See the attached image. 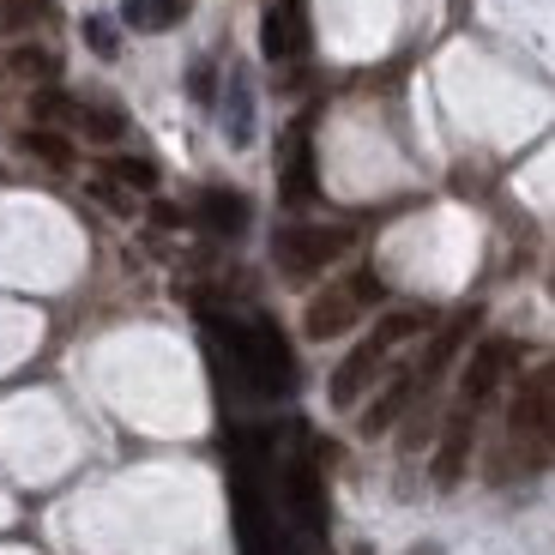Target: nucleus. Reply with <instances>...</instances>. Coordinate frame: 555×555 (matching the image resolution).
Masks as SVG:
<instances>
[{"instance_id":"f257e3e1","label":"nucleus","mask_w":555,"mask_h":555,"mask_svg":"<svg viewBox=\"0 0 555 555\" xmlns=\"http://www.w3.org/2000/svg\"><path fill=\"white\" fill-rule=\"evenodd\" d=\"M369 302H380V278L375 272H357V278H345V284H333V291H320L314 302H308L302 333L314 338V345H326V338L350 333V326H357V314Z\"/></svg>"},{"instance_id":"f03ea898","label":"nucleus","mask_w":555,"mask_h":555,"mask_svg":"<svg viewBox=\"0 0 555 555\" xmlns=\"http://www.w3.org/2000/svg\"><path fill=\"white\" fill-rule=\"evenodd\" d=\"M345 248H350V230H333V223H284L272 242V260L284 278H314L320 266H333Z\"/></svg>"},{"instance_id":"7ed1b4c3","label":"nucleus","mask_w":555,"mask_h":555,"mask_svg":"<svg viewBox=\"0 0 555 555\" xmlns=\"http://www.w3.org/2000/svg\"><path fill=\"white\" fill-rule=\"evenodd\" d=\"M514 441L555 459V380H526V392L514 399Z\"/></svg>"},{"instance_id":"20e7f679","label":"nucleus","mask_w":555,"mask_h":555,"mask_svg":"<svg viewBox=\"0 0 555 555\" xmlns=\"http://www.w3.org/2000/svg\"><path fill=\"white\" fill-rule=\"evenodd\" d=\"M507 369H514V345H507V338L477 345V357L465 362V375H459V411H477V404L501 387V375H507Z\"/></svg>"},{"instance_id":"39448f33","label":"nucleus","mask_w":555,"mask_h":555,"mask_svg":"<svg viewBox=\"0 0 555 555\" xmlns=\"http://www.w3.org/2000/svg\"><path fill=\"white\" fill-rule=\"evenodd\" d=\"M380 357H387V345H380V338L369 333V338H362V345L350 350L345 362H338V375H333V404H338V411H350V404H357L362 392H369V380H375Z\"/></svg>"},{"instance_id":"423d86ee","label":"nucleus","mask_w":555,"mask_h":555,"mask_svg":"<svg viewBox=\"0 0 555 555\" xmlns=\"http://www.w3.org/2000/svg\"><path fill=\"white\" fill-rule=\"evenodd\" d=\"M278 188H284V206H308V199H314V145H308V127H291V133H284Z\"/></svg>"},{"instance_id":"0eeeda50","label":"nucleus","mask_w":555,"mask_h":555,"mask_svg":"<svg viewBox=\"0 0 555 555\" xmlns=\"http://www.w3.org/2000/svg\"><path fill=\"white\" fill-rule=\"evenodd\" d=\"M472 416L477 411H453V423H447L441 447H435V483H459V472H465V453H472Z\"/></svg>"},{"instance_id":"6e6552de","label":"nucleus","mask_w":555,"mask_h":555,"mask_svg":"<svg viewBox=\"0 0 555 555\" xmlns=\"http://www.w3.org/2000/svg\"><path fill=\"white\" fill-rule=\"evenodd\" d=\"M199 223L218 230V236H242V230H248V199L230 194V188H206V194H199Z\"/></svg>"},{"instance_id":"1a4fd4ad","label":"nucleus","mask_w":555,"mask_h":555,"mask_svg":"<svg viewBox=\"0 0 555 555\" xmlns=\"http://www.w3.org/2000/svg\"><path fill=\"white\" fill-rule=\"evenodd\" d=\"M411 392H416V375H399V380H392V387L380 392L375 404H369V411H362V423H357V429L369 435V441H375V435H387L392 423L404 416V404H411Z\"/></svg>"},{"instance_id":"9d476101","label":"nucleus","mask_w":555,"mask_h":555,"mask_svg":"<svg viewBox=\"0 0 555 555\" xmlns=\"http://www.w3.org/2000/svg\"><path fill=\"white\" fill-rule=\"evenodd\" d=\"M188 13H194V0H127L121 7V18L133 30H169V25H181Z\"/></svg>"},{"instance_id":"9b49d317","label":"nucleus","mask_w":555,"mask_h":555,"mask_svg":"<svg viewBox=\"0 0 555 555\" xmlns=\"http://www.w3.org/2000/svg\"><path fill=\"white\" fill-rule=\"evenodd\" d=\"M284 483H291V507H296V519H302V526H326V507H320V477L308 472V465H291V477H284Z\"/></svg>"},{"instance_id":"f8f14e48","label":"nucleus","mask_w":555,"mask_h":555,"mask_svg":"<svg viewBox=\"0 0 555 555\" xmlns=\"http://www.w3.org/2000/svg\"><path fill=\"white\" fill-rule=\"evenodd\" d=\"M223 133H230V145H248V139H254V98H248V73H236V79H230V109H223Z\"/></svg>"},{"instance_id":"ddd939ff","label":"nucleus","mask_w":555,"mask_h":555,"mask_svg":"<svg viewBox=\"0 0 555 555\" xmlns=\"http://www.w3.org/2000/svg\"><path fill=\"white\" fill-rule=\"evenodd\" d=\"M18 145H25L30 157H42L49 169H73V145H67V133H55V127H30Z\"/></svg>"},{"instance_id":"4468645a","label":"nucleus","mask_w":555,"mask_h":555,"mask_svg":"<svg viewBox=\"0 0 555 555\" xmlns=\"http://www.w3.org/2000/svg\"><path fill=\"white\" fill-rule=\"evenodd\" d=\"M7 67L25 73V79H55V73H61V55H55V49H42V42H18Z\"/></svg>"},{"instance_id":"2eb2a0df","label":"nucleus","mask_w":555,"mask_h":555,"mask_svg":"<svg viewBox=\"0 0 555 555\" xmlns=\"http://www.w3.org/2000/svg\"><path fill=\"white\" fill-rule=\"evenodd\" d=\"M423 326H429V314H423V308H392V314H380L375 338L392 350V345H404V338H416Z\"/></svg>"},{"instance_id":"dca6fc26","label":"nucleus","mask_w":555,"mask_h":555,"mask_svg":"<svg viewBox=\"0 0 555 555\" xmlns=\"http://www.w3.org/2000/svg\"><path fill=\"white\" fill-rule=\"evenodd\" d=\"M260 42H266V55H272V61L296 55V25H291V13H266V25H260Z\"/></svg>"},{"instance_id":"f3484780","label":"nucleus","mask_w":555,"mask_h":555,"mask_svg":"<svg viewBox=\"0 0 555 555\" xmlns=\"http://www.w3.org/2000/svg\"><path fill=\"white\" fill-rule=\"evenodd\" d=\"M37 18H55V7H49V0H0V25L7 30H25V25H37Z\"/></svg>"},{"instance_id":"a211bd4d","label":"nucleus","mask_w":555,"mask_h":555,"mask_svg":"<svg viewBox=\"0 0 555 555\" xmlns=\"http://www.w3.org/2000/svg\"><path fill=\"white\" fill-rule=\"evenodd\" d=\"M109 181H127V188H157V169L145 157H109Z\"/></svg>"},{"instance_id":"6ab92c4d","label":"nucleus","mask_w":555,"mask_h":555,"mask_svg":"<svg viewBox=\"0 0 555 555\" xmlns=\"http://www.w3.org/2000/svg\"><path fill=\"white\" fill-rule=\"evenodd\" d=\"M30 115H37L42 127H55V121H73V98H61V91H37V98H30Z\"/></svg>"},{"instance_id":"aec40b11","label":"nucleus","mask_w":555,"mask_h":555,"mask_svg":"<svg viewBox=\"0 0 555 555\" xmlns=\"http://www.w3.org/2000/svg\"><path fill=\"white\" fill-rule=\"evenodd\" d=\"M85 133H91V139H121L127 133V115L121 109H85Z\"/></svg>"},{"instance_id":"412c9836","label":"nucleus","mask_w":555,"mask_h":555,"mask_svg":"<svg viewBox=\"0 0 555 555\" xmlns=\"http://www.w3.org/2000/svg\"><path fill=\"white\" fill-rule=\"evenodd\" d=\"M85 42H91V49H98L103 61H109V55H121V37H115V25H109V18H85Z\"/></svg>"},{"instance_id":"4be33fe9","label":"nucleus","mask_w":555,"mask_h":555,"mask_svg":"<svg viewBox=\"0 0 555 555\" xmlns=\"http://www.w3.org/2000/svg\"><path fill=\"white\" fill-rule=\"evenodd\" d=\"M91 194H98V199H103V206H115V211H127V194H121V181H109V176H103V181H91Z\"/></svg>"},{"instance_id":"5701e85b","label":"nucleus","mask_w":555,"mask_h":555,"mask_svg":"<svg viewBox=\"0 0 555 555\" xmlns=\"http://www.w3.org/2000/svg\"><path fill=\"white\" fill-rule=\"evenodd\" d=\"M211 91H218V85H211V73L199 67V73H194V98H199V103H211Z\"/></svg>"}]
</instances>
